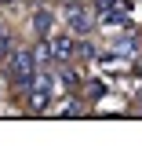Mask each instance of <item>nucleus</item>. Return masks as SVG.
Wrapping results in <instances>:
<instances>
[{
    "instance_id": "obj_1",
    "label": "nucleus",
    "mask_w": 142,
    "mask_h": 146,
    "mask_svg": "<svg viewBox=\"0 0 142 146\" xmlns=\"http://www.w3.org/2000/svg\"><path fill=\"white\" fill-rule=\"evenodd\" d=\"M4 73H7V80L15 84V88H29L36 77V58L33 51H22V48H11V55L4 58Z\"/></svg>"
},
{
    "instance_id": "obj_2",
    "label": "nucleus",
    "mask_w": 142,
    "mask_h": 146,
    "mask_svg": "<svg viewBox=\"0 0 142 146\" xmlns=\"http://www.w3.org/2000/svg\"><path fill=\"white\" fill-rule=\"evenodd\" d=\"M55 84H58V80H55V73H36L33 84L26 88L36 113H44V110H48V102H51V95H55Z\"/></svg>"
},
{
    "instance_id": "obj_3",
    "label": "nucleus",
    "mask_w": 142,
    "mask_h": 146,
    "mask_svg": "<svg viewBox=\"0 0 142 146\" xmlns=\"http://www.w3.org/2000/svg\"><path fill=\"white\" fill-rule=\"evenodd\" d=\"M44 55L48 58H55V62H69V58H77V40L73 36H44Z\"/></svg>"
},
{
    "instance_id": "obj_4",
    "label": "nucleus",
    "mask_w": 142,
    "mask_h": 146,
    "mask_svg": "<svg viewBox=\"0 0 142 146\" xmlns=\"http://www.w3.org/2000/svg\"><path fill=\"white\" fill-rule=\"evenodd\" d=\"M66 22H69V29H73V33H88L91 26H95V18H91L88 11H77V7L66 15Z\"/></svg>"
},
{
    "instance_id": "obj_5",
    "label": "nucleus",
    "mask_w": 142,
    "mask_h": 146,
    "mask_svg": "<svg viewBox=\"0 0 142 146\" xmlns=\"http://www.w3.org/2000/svg\"><path fill=\"white\" fill-rule=\"evenodd\" d=\"M33 26H36L40 36H48V29H51V15H48V11H36V15H33Z\"/></svg>"
},
{
    "instance_id": "obj_6",
    "label": "nucleus",
    "mask_w": 142,
    "mask_h": 146,
    "mask_svg": "<svg viewBox=\"0 0 142 146\" xmlns=\"http://www.w3.org/2000/svg\"><path fill=\"white\" fill-rule=\"evenodd\" d=\"M11 48H15V44H11V33H7V29L0 26V62H4V58L11 55Z\"/></svg>"
},
{
    "instance_id": "obj_7",
    "label": "nucleus",
    "mask_w": 142,
    "mask_h": 146,
    "mask_svg": "<svg viewBox=\"0 0 142 146\" xmlns=\"http://www.w3.org/2000/svg\"><path fill=\"white\" fill-rule=\"evenodd\" d=\"M77 55H84V58H95V55H98V51L91 48L88 40H80V44H77Z\"/></svg>"
}]
</instances>
